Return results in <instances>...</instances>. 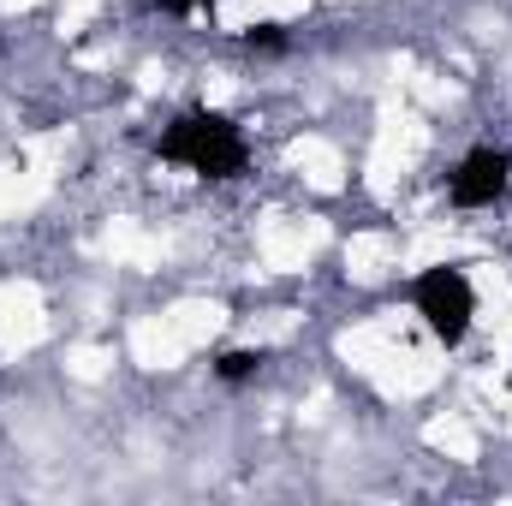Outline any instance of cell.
I'll list each match as a JSON object with an SVG mask.
<instances>
[{
  "instance_id": "6da1fadb",
  "label": "cell",
  "mask_w": 512,
  "mask_h": 506,
  "mask_svg": "<svg viewBox=\"0 0 512 506\" xmlns=\"http://www.w3.org/2000/svg\"><path fill=\"white\" fill-rule=\"evenodd\" d=\"M161 161H179L197 179H239L245 161H251V143H245V131L233 126L227 114L191 108V114H179L173 126L161 131Z\"/></svg>"
},
{
  "instance_id": "7a4b0ae2",
  "label": "cell",
  "mask_w": 512,
  "mask_h": 506,
  "mask_svg": "<svg viewBox=\"0 0 512 506\" xmlns=\"http://www.w3.org/2000/svg\"><path fill=\"white\" fill-rule=\"evenodd\" d=\"M411 304H417V316L429 322V334H435V340L459 346V340L471 334L477 292H471L465 268H429V274H417V286H411Z\"/></svg>"
},
{
  "instance_id": "3957f363",
  "label": "cell",
  "mask_w": 512,
  "mask_h": 506,
  "mask_svg": "<svg viewBox=\"0 0 512 506\" xmlns=\"http://www.w3.org/2000/svg\"><path fill=\"white\" fill-rule=\"evenodd\" d=\"M512 185V155L507 149H471L465 161H459V173L447 179V197L459 203V209H489V203H501Z\"/></svg>"
},
{
  "instance_id": "277c9868",
  "label": "cell",
  "mask_w": 512,
  "mask_h": 506,
  "mask_svg": "<svg viewBox=\"0 0 512 506\" xmlns=\"http://www.w3.org/2000/svg\"><path fill=\"white\" fill-rule=\"evenodd\" d=\"M256 370H262V352H227V358L215 364L221 381H245V376H256Z\"/></svg>"
},
{
  "instance_id": "5b68a950",
  "label": "cell",
  "mask_w": 512,
  "mask_h": 506,
  "mask_svg": "<svg viewBox=\"0 0 512 506\" xmlns=\"http://www.w3.org/2000/svg\"><path fill=\"white\" fill-rule=\"evenodd\" d=\"M245 48L280 54V48H286V30H280V24H251V30H245Z\"/></svg>"
},
{
  "instance_id": "8992f818",
  "label": "cell",
  "mask_w": 512,
  "mask_h": 506,
  "mask_svg": "<svg viewBox=\"0 0 512 506\" xmlns=\"http://www.w3.org/2000/svg\"><path fill=\"white\" fill-rule=\"evenodd\" d=\"M161 12H173V18H185V12H203V6H215V0H155Z\"/></svg>"
}]
</instances>
